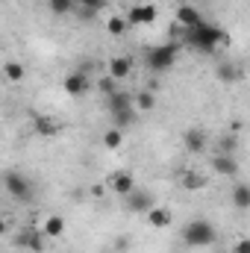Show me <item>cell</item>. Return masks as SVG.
Masks as SVG:
<instances>
[{"mask_svg":"<svg viewBox=\"0 0 250 253\" xmlns=\"http://www.w3.org/2000/svg\"><path fill=\"white\" fill-rule=\"evenodd\" d=\"M180 36H183L186 47L197 50V53H218V50L230 47V33L218 24H209V21H203L191 30H180Z\"/></svg>","mask_w":250,"mask_h":253,"instance_id":"obj_1","label":"cell"},{"mask_svg":"<svg viewBox=\"0 0 250 253\" xmlns=\"http://www.w3.org/2000/svg\"><path fill=\"white\" fill-rule=\"evenodd\" d=\"M180 59V44L177 42H165V44H156V47H150L147 50V56H144V62L150 71H156V74H165V71H171L174 65Z\"/></svg>","mask_w":250,"mask_h":253,"instance_id":"obj_2","label":"cell"},{"mask_svg":"<svg viewBox=\"0 0 250 253\" xmlns=\"http://www.w3.org/2000/svg\"><path fill=\"white\" fill-rule=\"evenodd\" d=\"M183 242H186L188 248H209V245L218 242V233H215V227L209 221L194 218V221H188L186 227H183Z\"/></svg>","mask_w":250,"mask_h":253,"instance_id":"obj_3","label":"cell"},{"mask_svg":"<svg viewBox=\"0 0 250 253\" xmlns=\"http://www.w3.org/2000/svg\"><path fill=\"white\" fill-rule=\"evenodd\" d=\"M3 186L6 191L18 200V203H30L33 197H36V189H33V183L24 177V174H18V171H9L6 177H3Z\"/></svg>","mask_w":250,"mask_h":253,"instance_id":"obj_4","label":"cell"},{"mask_svg":"<svg viewBox=\"0 0 250 253\" xmlns=\"http://www.w3.org/2000/svg\"><path fill=\"white\" fill-rule=\"evenodd\" d=\"M47 242H50V239L42 233V227H24L21 236H18V245L30 253H44L47 251Z\"/></svg>","mask_w":250,"mask_h":253,"instance_id":"obj_5","label":"cell"},{"mask_svg":"<svg viewBox=\"0 0 250 253\" xmlns=\"http://www.w3.org/2000/svg\"><path fill=\"white\" fill-rule=\"evenodd\" d=\"M126 18H129L132 27H150V24H156L159 9H156L153 3H132V6L126 9Z\"/></svg>","mask_w":250,"mask_h":253,"instance_id":"obj_6","label":"cell"},{"mask_svg":"<svg viewBox=\"0 0 250 253\" xmlns=\"http://www.w3.org/2000/svg\"><path fill=\"white\" fill-rule=\"evenodd\" d=\"M106 186H109L112 194H118V197H129V194L135 191V180H132L129 171H112V174L106 177Z\"/></svg>","mask_w":250,"mask_h":253,"instance_id":"obj_7","label":"cell"},{"mask_svg":"<svg viewBox=\"0 0 250 253\" xmlns=\"http://www.w3.org/2000/svg\"><path fill=\"white\" fill-rule=\"evenodd\" d=\"M62 88H65V94H71V97H83V94H88L91 80L83 71H74V74H68L62 80Z\"/></svg>","mask_w":250,"mask_h":253,"instance_id":"obj_8","label":"cell"},{"mask_svg":"<svg viewBox=\"0 0 250 253\" xmlns=\"http://www.w3.org/2000/svg\"><path fill=\"white\" fill-rule=\"evenodd\" d=\"M209 168H212L218 177H236V174H239V159L230 156V153H215L212 162H209Z\"/></svg>","mask_w":250,"mask_h":253,"instance_id":"obj_9","label":"cell"},{"mask_svg":"<svg viewBox=\"0 0 250 253\" xmlns=\"http://www.w3.org/2000/svg\"><path fill=\"white\" fill-rule=\"evenodd\" d=\"M206 129L203 126H188L186 132H183V144H186L188 153H203L206 150Z\"/></svg>","mask_w":250,"mask_h":253,"instance_id":"obj_10","label":"cell"},{"mask_svg":"<svg viewBox=\"0 0 250 253\" xmlns=\"http://www.w3.org/2000/svg\"><path fill=\"white\" fill-rule=\"evenodd\" d=\"M197 24H203L200 12H197L191 3H180V6H177V27H180V30H191V27H197Z\"/></svg>","mask_w":250,"mask_h":253,"instance_id":"obj_11","label":"cell"},{"mask_svg":"<svg viewBox=\"0 0 250 253\" xmlns=\"http://www.w3.org/2000/svg\"><path fill=\"white\" fill-rule=\"evenodd\" d=\"M106 71H109V77L112 80H126L129 74H132V59L129 56H112L109 62H106Z\"/></svg>","mask_w":250,"mask_h":253,"instance_id":"obj_12","label":"cell"},{"mask_svg":"<svg viewBox=\"0 0 250 253\" xmlns=\"http://www.w3.org/2000/svg\"><path fill=\"white\" fill-rule=\"evenodd\" d=\"M126 206H129V212H135V215H147V212L153 209V194H147V191H132V194L126 197Z\"/></svg>","mask_w":250,"mask_h":253,"instance_id":"obj_13","label":"cell"},{"mask_svg":"<svg viewBox=\"0 0 250 253\" xmlns=\"http://www.w3.org/2000/svg\"><path fill=\"white\" fill-rule=\"evenodd\" d=\"M144 218H147V224H150L153 230H165V227H171V221H174L171 209H165V206H153Z\"/></svg>","mask_w":250,"mask_h":253,"instance_id":"obj_14","label":"cell"},{"mask_svg":"<svg viewBox=\"0 0 250 253\" xmlns=\"http://www.w3.org/2000/svg\"><path fill=\"white\" fill-rule=\"evenodd\" d=\"M42 233L53 242V239H62L65 236V218L62 215H47L44 221H42Z\"/></svg>","mask_w":250,"mask_h":253,"instance_id":"obj_15","label":"cell"},{"mask_svg":"<svg viewBox=\"0 0 250 253\" xmlns=\"http://www.w3.org/2000/svg\"><path fill=\"white\" fill-rule=\"evenodd\" d=\"M33 129H36L39 135H44V138H53V135L59 132V121L50 118V115H36V118H33Z\"/></svg>","mask_w":250,"mask_h":253,"instance_id":"obj_16","label":"cell"},{"mask_svg":"<svg viewBox=\"0 0 250 253\" xmlns=\"http://www.w3.org/2000/svg\"><path fill=\"white\" fill-rule=\"evenodd\" d=\"M215 77H218L224 85H233V83L242 80V68H239L236 62H221L218 68H215Z\"/></svg>","mask_w":250,"mask_h":253,"instance_id":"obj_17","label":"cell"},{"mask_svg":"<svg viewBox=\"0 0 250 253\" xmlns=\"http://www.w3.org/2000/svg\"><path fill=\"white\" fill-rule=\"evenodd\" d=\"M206 174H200V171H183L180 174V186L186 191H200V189H206Z\"/></svg>","mask_w":250,"mask_h":253,"instance_id":"obj_18","label":"cell"},{"mask_svg":"<svg viewBox=\"0 0 250 253\" xmlns=\"http://www.w3.org/2000/svg\"><path fill=\"white\" fill-rule=\"evenodd\" d=\"M129 18L126 15H109V21H106V33L109 36H115V39H121V36H126L129 33Z\"/></svg>","mask_w":250,"mask_h":253,"instance_id":"obj_19","label":"cell"},{"mask_svg":"<svg viewBox=\"0 0 250 253\" xmlns=\"http://www.w3.org/2000/svg\"><path fill=\"white\" fill-rule=\"evenodd\" d=\"M230 200H233V206H236V209H250V186L236 183L233 191H230Z\"/></svg>","mask_w":250,"mask_h":253,"instance_id":"obj_20","label":"cell"},{"mask_svg":"<svg viewBox=\"0 0 250 253\" xmlns=\"http://www.w3.org/2000/svg\"><path fill=\"white\" fill-rule=\"evenodd\" d=\"M135 106H129V109H118V112H109L112 115V126H118V129H126V126H132L135 121Z\"/></svg>","mask_w":250,"mask_h":253,"instance_id":"obj_21","label":"cell"},{"mask_svg":"<svg viewBox=\"0 0 250 253\" xmlns=\"http://www.w3.org/2000/svg\"><path fill=\"white\" fill-rule=\"evenodd\" d=\"M132 103H135V109H138V112H153V109H156V97H153V91H150V88L138 91V94L132 97Z\"/></svg>","mask_w":250,"mask_h":253,"instance_id":"obj_22","label":"cell"},{"mask_svg":"<svg viewBox=\"0 0 250 253\" xmlns=\"http://www.w3.org/2000/svg\"><path fill=\"white\" fill-rule=\"evenodd\" d=\"M121 144H124V129L109 126V129L103 132V147H106V150H118Z\"/></svg>","mask_w":250,"mask_h":253,"instance_id":"obj_23","label":"cell"},{"mask_svg":"<svg viewBox=\"0 0 250 253\" xmlns=\"http://www.w3.org/2000/svg\"><path fill=\"white\" fill-rule=\"evenodd\" d=\"M47 9L53 12V15H71V12H77V0H47Z\"/></svg>","mask_w":250,"mask_h":253,"instance_id":"obj_24","label":"cell"},{"mask_svg":"<svg viewBox=\"0 0 250 253\" xmlns=\"http://www.w3.org/2000/svg\"><path fill=\"white\" fill-rule=\"evenodd\" d=\"M106 103H109V112H118V109H129V106H135V103H132V97H129L126 91H118V94H112Z\"/></svg>","mask_w":250,"mask_h":253,"instance_id":"obj_25","label":"cell"},{"mask_svg":"<svg viewBox=\"0 0 250 253\" xmlns=\"http://www.w3.org/2000/svg\"><path fill=\"white\" fill-rule=\"evenodd\" d=\"M97 91L109 100L112 94H118V80H112L109 74H106V77H100V80H97Z\"/></svg>","mask_w":250,"mask_h":253,"instance_id":"obj_26","label":"cell"},{"mask_svg":"<svg viewBox=\"0 0 250 253\" xmlns=\"http://www.w3.org/2000/svg\"><path fill=\"white\" fill-rule=\"evenodd\" d=\"M3 77H6L9 83H21V80H24V65L21 62H6L3 65Z\"/></svg>","mask_w":250,"mask_h":253,"instance_id":"obj_27","label":"cell"},{"mask_svg":"<svg viewBox=\"0 0 250 253\" xmlns=\"http://www.w3.org/2000/svg\"><path fill=\"white\" fill-rule=\"evenodd\" d=\"M233 150H239V135L236 132H230V135H224L218 141V153H230L233 156Z\"/></svg>","mask_w":250,"mask_h":253,"instance_id":"obj_28","label":"cell"},{"mask_svg":"<svg viewBox=\"0 0 250 253\" xmlns=\"http://www.w3.org/2000/svg\"><path fill=\"white\" fill-rule=\"evenodd\" d=\"M77 6H80V9H91V12L100 15V12L109 6V0H77Z\"/></svg>","mask_w":250,"mask_h":253,"instance_id":"obj_29","label":"cell"},{"mask_svg":"<svg viewBox=\"0 0 250 253\" xmlns=\"http://www.w3.org/2000/svg\"><path fill=\"white\" fill-rule=\"evenodd\" d=\"M233 253H250V236H242V239H236V245H233Z\"/></svg>","mask_w":250,"mask_h":253,"instance_id":"obj_30","label":"cell"},{"mask_svg":"<svg viewBox=\"0 0 250 253\" xmlns=\"http://www.w3.org/2000/svg\"><path fill=\"white\" fill-rule=\"evenodd\" d=\"M74 15H77V18H83V21H94V18H97V12H91V9H80V6H77V12H74Z\"/></svg>","mask_w":250,"mask_h":253,"instance_id":"obj_31","label":"cell"},{"mask_svg":"<svg viewBox=\"0 0 250 253\" xmlns=\"http://www.w3.org/2000/svg\"><path fill=\"white\" fill-rule=\"evenodd\" d=\"M109 191V186H91V197H103Z\"/></svg>","mask_w":250,"mask_h":253,"instance_id":"obj_32","label":"cell"},{"mask_svg":"<svg viewBox=\"0 0 250 253\" xmlns=\"http://www.w3.org/2000/svg\"><path fill=\"white\" fill-rule=\"evenodd\" d=\"M230 132H236V135H239V132H242V121H233V124H230Z\"/></svg>","mask_w":250,"mask_h":253,"instance_id":"obj_33","label":"cell"},{"mask_svg":"<svg viewBox=\"0 0 250 253\" xmlns=\"http://www.w3.org/2000/svg\"><path fill=\"white\" fill-rule=\"evenodd\" d=\"M215 253H233V251H215Z\"/></svg>","mask_w":250,"mask_h":253,"instance_id":"obj_34","label":"cell"}]
</instances>
